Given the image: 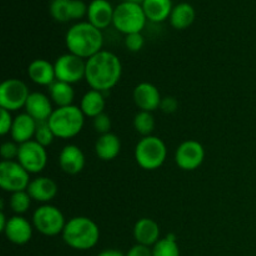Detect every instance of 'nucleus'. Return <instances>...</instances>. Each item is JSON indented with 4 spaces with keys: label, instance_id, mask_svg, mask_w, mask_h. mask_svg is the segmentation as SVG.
<instances>
[{
    "label": "nucleus",
    "instance_id": "37",
    "mask_svg": "<svg viewBox=\"0 0 256 256\" xmlns=\"http://www.w3.org/2000/svg\"><path fill=\"white\" fill-rule=\"evenodd\" d=\"M178 108H179V102H178L176 98L174 96H166L162 98V104H160V110H162L164 114H174L178 112Z\"/></svg>",
    "mask_w": 256,
    "mask_h": 256
},
{
    "label": "nucleus",
    "instance_id": "12",
    "mask_svg": "<svg viewBox=\"0 0 256 256\" xmlns=\"http://www.w3.org/2000/svg\"><path fill=\"white\" fill-rule=\"evenodd\" d=\"M204 146L196 140H186L178 146L175 152V162L178 168L184 172H194L199 169L205 162Z\"/></svg>",
    "mask_w": 256,
    "mask_h": 256
},
{
    "label": "nucleus",
    "instance_id": "11",
    "mask_svg": "<svg viewBox=\"0 0 256 256\" xmlns=\"http://www.w3.org/2000/svg\"><path fill=\"white\" fill-rule=\"evenodd\" d=\"M18 162L30 175L40 174L42 172H44L48 165L46 148L40 145L35 140L25 142V144L20 145Z\"/></svg>",
    "mask_w": 256,
    "mask_h": 256
},
{
    "label": "nucleus",
    "instance_id": "32",
    "mask_svg": "<svg viewBox=\"0 0 256 256\" xmlns=\"http://www.w3.org/2000/svg\"><path fill=\"white\" fill-rule=\"evenodd\" d=\"M20 145L15 142H6L2 145L0 154H2V162H14L19 156Z\"/></svg>",
    "mask_w": 256,
    "mask_h": 256
},
{
    "label": "nucleus",
    "instance_id": "31",
    "mask_svg": "<svg viewBox=\"0 0 256 256\" xmlns=\"http://www.w3.org/2000/svg\"><path fill=\"white\" fill-rule=\"evenodd\" d=\"M55 139H56V136H55V134L52 132L49 122H38L36 132H35V138H34L35 142H38L44 148H48L54 142Z\"/></svg>",
    "mask_w": 256,
    "mask_h": 256
},
{
    "label": "nucleus",
    "instance_id": "19",
    "mask_svg": "<svg viewBox=\"0 0 256 256\" xmlns=\"http://www.w3.org/2000/svg\"><path fill=\"white\" fill-rule=\"evenodd\" d=\"M36 128L38 122L28 112L18 115L16 118H14V124H12V132H10L12 142H18L19 145L32 142L35 138Z\"/></svg>",
    "mask_w": 256,
    "mask_h": 256
},
{
    "label": "nucleus",
    "instance_id": "38",
    "mask_svg": "<svg viewBox=\"0 0 256 256\" xmlns=\"http://www.w3.org/2000/svg\"><path fill=\"white\" fill-rule=\"evenodd\" d=\"M126 256H152V249L144 246V245L136 244L134 248L130 249Z\"/></svg>",
    "mask_w": 256,
    "mask_h": 256
},
{
    "label": "nucleus",
    "instance_id": "2",
    "mask_svg": "<svg viewBox=\"0 0 256 256\" xmlns=\"http://www.w3.org/2000/svg\"><path fill=\"white\" fill-rule=\"evenodd\" d=\"M65 44L70 54L89 60L104 46V35L102 32L89 22H78L68 30L65 35Z\"/></svg>",
    "mask_w": 256,
    "mask_h": 256
},
{
    "label": "nucleus",
    "instance_id": "1",
    "mask_svg": "<svg viewBox=\"0 0 256 256\" xmlns=\"http://www.w3.org/2000/svg\"><path fill=\"white\" fill-rule=\"evenodd\" d=\"M122 75V64L116 54L102 50L86 60L85 80L92 90L108 92L119 84Z\"/></svg>",
    "mask_w": 256,
    "mask_h": 256
},
{
    "label": "nucleus",
    "instance_id": "40",
    "mask_svg": "<svg viewBox=\"0 0 256 256\" xmlns=\"http://www.w3.org/2000/svg\"><path fill=\"white\" fill-rule=\"evenodd\" d=\"M98 256H125L122 252H118V250H105V252H100Z\"/></svg>",
    "mask_w": 256,
    "mask_h": 256
},
{
    "label": "nucleus",
    "instance_id": "7",
    "mask_svg": "<svg viewBox=\"0 0 256 256\" xmlns=\"http://www.w3.org/2000/svg\"><path fill=\"white\" fill-rule=\"evenodd\" d=\"M32 222L35 230H38L40 234L45 236H56L62 234L68 222L59 208L45 204L35 210Z\"/></svg>",
    "mask_w": 256,
    "mask_h": 256
},
{
    "label": "nucleus",
    "instance_id": "29",
    "mask_svg": "<svg viewBox=\"0 0 256 256\" xmlns=\"http://www.w3.org/2000/svg\"><path fill=\"white\" fill-rule=\"evenodd\" d=\"M32 196L29 195L28 190L25 192H18L12 194L10 196V208L15 215H24L29 212L32 206Z\"/></svg>",
    "mask_w": 256,
    "mask_h": 256
},
{
    "label": "nucleus",
    "instance_id": "39",
    "mask_svg": "<svg viewBox=\"0 0 256 256\" xmlns=\"http://www.w3.org/2000/svg\"><path fill=\"white\" fill-rule=\"evenodd\" d=\"M8 222H9V219H8V216L5 215V212H2V214H0V232H5V229H6L8 226Z\"/></svg>",
    "mask_w": 256,
    "mask_h": 256
},
{
    "label": "nucleus",
    "instance_id": "15",
    "mask_svg": "<svg viewBox=\"0 0 256 256\" xmlns=\"http://www.w3.org/2000/svg\"><path fill=\"white\" fill-rule=\"evenodd\" d=\"M115 8L108 0H92L88 6V19L92 25L102 32L114 22Z\"/></svg>",
    "mask_w": 256,
    "mask_h": 256
},
{
    "label": "nucleus",
    "instance_id": "35",
    "mask_svg": "<svg viewBox=\"0 0 256 256\" xmlns=\"http://www.w3.org/2000/svg\"><path fill=\"white\" fill-rule=\"evenodd\" d=\"M88 6L82 0H72L70 2V19L80 20L88 16Z\"/></svg>",
    "mask_w": 256,
    "mask_h": 256
},
{
    "label": "nucleus",
    "instance_id": "27",
    "mask_svg": "<svg viewBox=\"0 0 256 256\" xmlns=\"http://www.w3.org/2000/svg\"><path fill=\"white\" fill-rule=\"evenodd\" d=\"M134 128L138 134L142 135V138L152 136V132H155V118L152 112L140 110L134 118Z\"/></svg>",
    "mask_w": 256,
    "mask_h": 256
},
{
    "label": "nucleus",
    "instance_id": "22",
    "mask_svg": "<svg viewBox=\"0 0 256 256\" xmlns=\"http://www.w3.org/2000/svg\"><path fill=\"white\" fill-rule=\"evenodd\" d=\"M120 152H122V142L114 132L100 135L95 142L96 156L102 162H112L119 156Z\"/></svg>",
    "mask_w": 256,
    "mask_h": 256
},
{
    "label": "nucleus",
    "instance_id": "24",
    "mask_svg": "<svg viewBox=\"0 0 256 256\" xmlns=\"http://www.w3.org/2000/svg\"><path fill=\"white\" fill-rule=\"evenodd\" d=\"M105 108H106V102H105L104 92L92 89L85 92L84 96L82 98L80 109L85 116L95 119L100 114H104Z\"/></svg>",
    "mask_w": 256,
    "mask_h": 256
},
{
    "label": "nucleus",
    "instance_id": "14",
    "mask_svg": "<svg viewBox=\"0 0 256 256\" xmlns=\"http://www.w3.org/2000/svg\"><path fill=\"white\" fill-rule=\"evenodd\" d=\"M34 225L22 215L10 218L4 234L9 242L15 245H25L32 240Z\"/></svg>",
    "mask_w": 256,
    "mask_h": 256
},
{
    "label": "nucleus",
    "instance_id": "17",
    "mask_svg": "<svg viewBox=\"0 0 256 256\" xmlns=\"http://www.w3.org/2000/svg\"><path fill=\"white\" fill-rule=\"evenodd\" d=\"M54 110L50 96L39 92H32L25 105V112L34 118L38 122H48Z\"/></svg>",
    "mask_w": 256,
    "mask_h": 256
},
{
    "label": "nucleus",
    "instance_id": "36",
    "mask_svg": "<svg viewBox=\"0 0 256 256\" xmlns=\"http://www.w3.org/2000/svg\"><path fill=\"white\" fill-rule=\"evenodd\" d=\"M12 124H14V118H12V112L8 110L2 109V120H0V134L2 136H6L8 134L12 132Z\"/></svg>",
    "mask_w": 256,
    "mask_h": 256
},
{
    "label": "nucleus",
    "instance_id": "4",
    "mask_svg": "<svg viewBox=\"0 0 256 256\" xmlns=\"http://www.w3.org/2000/svg\"><path fill=\"white\" fill-rule=\"evenodd\" d=\"M85 118L86 116L80 106L70 105L65 108H56L48 122L58 139L69 140L82 132L85 125Z\"/></svg>",
    "mask_w": 256,
    "mask_h": 256
},
{
    "label": "nucleus",
    "instance_id": "21",
    "mask_svg": "<svg viewBox=\"0 0 256 256\" xmlns=\"http://www.w3.org/2000/svg\"><path fill=\"white\" fill-rule=\"evenodd\" d=\"M134 238L138 244L144 246H154L160 240V226L155 220L142 218L134 226Z\"/></svg>",
    "mask_w": 256,
    "mask_h": 256
},
{
    "label": "nucleus",
    "instance_id": "5",
    "mask_svg": "<svg viewBox=\"0 0 256 256\" xmlns=\"http://www.w3.org/2000/svg\"><path fill=\"white\" fill-rule=\"evenodd\" d=\"M135 160L142 169L154 172L165 164L168 158L166 144L160 138H142L135 146Z\"/></svg>",
    "mask_w": 256,
    "mask_h": 256
},
{
    "label": "nucleus",
    "instance_id": "8",
    "mask_svg": "<svg viewBox=\"0 0 256 256\" xmlns=\"http://www.w3.org/2000/svg\"><path fill=\"white\" fill-rule=\"evenodd\" d=\"M30 94L29 88L19 79H6L0 85V106L10 112L25 109Z\"/></svg>",
    "mask_w": 256,
    "mask_h": 256
},
{
    "label": "nucleus",
    "instance_id": "30",
    "mask_svg": "<svg viewBox=\"0 0 256 256\" xmlns=\"http://www.w3.org/2000/svg\"><path fill=\"white\" fill-rule=\"evenodd\" d=\"M70 2L72 0H52L50 2V15L59 22H70Z\"/></svg>",
    "mask_w": 256,
    "mask_h": 256
},
{
    "label": "nucleus",
    "instance_id": "3",
    "mask_svg": "<svg viewBox=\"0 0 256 256\" xmlns=\"http://www.w3.org/2000/svg\"><path fill=\"white\" fill-rule=\"evenodd\" d=\"M65 244L75 250H90L100 240V229L96 222L86 216H75L65 225L62 232Z\"/></svg>",
    "mask_w": 256,
    "mask_h": 256
},
{
    "label": "nucleus",
    "instance_id": "6",
    "mask_svg": "<svg viewBox=\"0 0 256 256\" xmlns=\"http://www.w3.org/2000/svg\"><path fill=\"white\" fill-rule=\"evenodd\" d=\"M146 22L148 18L140 4L122 2L115 8L112 25L125 36L142 32L146 26Z\"/></svg>",
    "mask_w": 256,
    "mask_h": 256
},
{
    "label": "nucleus",
    "instance_id": "20",
    "mask_svg": "<svg viewBox=\"0 0 256 256\" xmlns=\"http://www.w3.org/2000/svg\"><path fill=\"white\" fill-rule=\"evenodd\" d=\"M28 75L34 84L40 86H48L56 82L54 64L45 59H36L30 62L28 68Z\"/></svg>",
    "mask_w": 256,
    "mask_h": 256
},
{
    "label": "nucleus",
    "instance_id": "16",
    "mask_svg": "<svg viewBox=\"0 0 256 256\" xmlns=\"http://www.w3.org/2000/svg\"><path fill=\"white\" fill-rule=\"evenodd\" d=\"M86 159L78 145L69 144L64 146L59 155V165L62 172L68 175H78L84 170Z\"/></svg>",
    "mask_w": 256,
    "mask_h": 256
},
{
    "label": "nucleus",
    "instance_id": "26",
    "mask_svg": "<svg viewBox=\"0 0 256 256\" xmlns=\"http://www.w3.org/2000/svg\"><path fill=\"white\" fill-rule=\"evenodd\" d=\"M49 96L58 108H65L74 105L75 90L72 84L62 82H55L49 86Z\"/></svg>",
    "mask_w": 256,
    "mask_h": 256
},
{
    "label": "nucleus",
    "instance_id": "23",
    "mask_svg": "<svg viewBox=\"0 0 256 256\" xmlns=\"http://www.w3.org/2000/svg\"><path fill=\"white\" fill-rule=\"evenodd\" d=\"M142 6L148 20L152 22H162L170 19L174 9L172 0H144Z\"/></svg>",
    "mask_w": 256,
    "mask_h": 256
},
{
    "label": "nucleus",
    "instance_id": "34",
    "mask_svg": "<svg viewBox=\"0 0 256 256\" xmlns=\"http://www.w3.org/2000/svg\"><path fill=\"white\" fill-rule=\"evenodd\" d=\"M145 38L142 32L138 34H130L125 36V46L130 52H139L144 48Z\"/></svg>",
    "mask_w": 256,
    "mask_h": 256
},
{
    "label": "nucleus",
    "instance_id": "13",
    "mask_svg": "<svg viewBox=\"0 0 256 256\" xmlns=\"http://www.w3.org/2000/svg\"><path fill=\"white\" fill-rule=\"evenodd\" d=\"M132 98L142 112H154L155 110L160 109L162 104V94L160 90L152 82H140L136 85L132 92Z\"/></svg>",
    "mask_w": 256,
    "mask_h": 256
},
{
    "label": "nucleus",
    "instance_id": "28",
    "mask_svg": "<svg viewBox=\"0 0 256 256\" xmlns=\"http://www.w3.org/2000/svg\"><path fill=\"white\" fill-rule=\"evenodd\" d=\"M152 256H180L179 245L174 235L160 239L152 248Z\"/></svg>",
    "mask_w": 256,
    "mask_h": 256
},
{
    "label": "nucleus",
    "instance_id": "9",
    "mask_svg": "<svg viewBox=\"0 0 256 256\" xmlns=\"http://www.w3.org/2000/svg\"><path fill=\"white\" fill-rule=\"evenodd\" d=\"M30 174L22 166L19 162H0V186L4 192H25L30 185Z\"/></svg>",
    "mask_w": 256,
    "mask_h": 256
},
{
    "label": "nucleus",
    "instance_id": "10",
    "mask_svg": "<svg viewBox=\"0 0 256 256\" xmlns=\"http://www.w3.org/2000/svg\"><path fill=\"white\" fill-rule=\"evenodd\" d=\"M54 66L58 82L74 85L85 79L86 60L82 59L76 55L70 54V52L62 55L54 62Z\"/></svg>",
    "mask_w": 256,
    "mask_h": 256
},
{
    "label": "nucleus",
    "instance_id": "41",
    "mask_svg": "<svg viewBox=\"0 0 256 256\" xmlns=\"http://www.w3.org/2000/svg\"><path fill=\"white\" fill-rule=\"evenodd\" d=\"M125 2H135V4H140L142 5L144 2V0H122Z\"/></svg>",
    "mask_w": 256,
    "mask_h": 256
},
{
    "label": "nucleus",
    "instance_id": "33",
    "mask_svg": "<svg viewBox=\"0 0 256 256\" xmlns=\"http://www.w3.org/2000/svg\"><path fill=\"white\" fill-rule=\"evenodd\" d=\"M112 119L108 114H100L95 119H92V126H94L95 132L99 135H105L112 132Z\"/></svg>",
    "mask_w": 256,
    "mask_h": 256
},
{
    "label": "nucleus",
    "instance_id": "25",
    "mask_svg": "<svg viewBox=\"0 0 256 256\" xmlns=\"http://www.w3.org/2000/svg\"><path fill=\"white\" fill-rule=\"evenodd\" d=\"M196 18V12L189 2H180L175 5L170 15V24L176 30H185L192 26Z\"/></svg>",
    "mask_w": 256,
    "mask_h": 256
},
{
    "label": "nucleus",
    "instance_id": "18",
    "mask_svg": "<svg viewBox=\"0 0 256 256\" xmlns=\"http://www.w3.org/2000/svg\"><path fill=\"white\" fill-rule=\"evenodd\" d=\"M28 192L34 202L45 205L49 204L58 195V184L46 176L35 178L30 182Z\"/></svg>",
    "mask_w": 256,
    "mask_h": 256
}]
</instances>
